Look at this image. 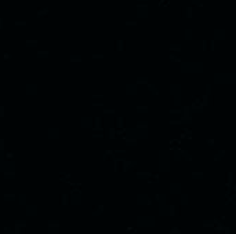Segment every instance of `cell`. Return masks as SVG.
Here are the masks:
<instances>
[{
	"label": "cell",
	"instance_id": "2",
	"mask_svg": "<svg viewBox=\"0 0 236 234\" xmlns=\"http://www.w3.org/2000/svg\"><path fill=\"white\" fill-rule=\"evenodd\" d=\"M17 25H26V21H15Z\"/></svg>",
	"mask_w": 236,
	"mask_h": 234
},
{
	"label": "cell",
	"instance_id": "3",
	"mask_svg": "<svg viewBox=\"0 0 236 234\" xmlns=\"http://www.w3.org/2000/svg\"><path fill=\"white\" fill-rule=\"evenodd\" d=\"M1 26H3V18L0 17V29H1Z\"/></svg>",
	"mask_w": 236,
	"mask_h": 234
},
{
	"label": "cell",
	"instance_id": "1",
	"mask_svg": "<svg viewBox=\"0 0 236 234\" xmlns=\"http://www.w3.org/2000/svg\"><path fill=\"white\" fill-rule=\"evenodd\" d=\"M48 12V8H40V10H37V15H44V14H47Z\"/></svg>",
	"mask_w": 236,
	"mask_h": 234
}]
</instances>
